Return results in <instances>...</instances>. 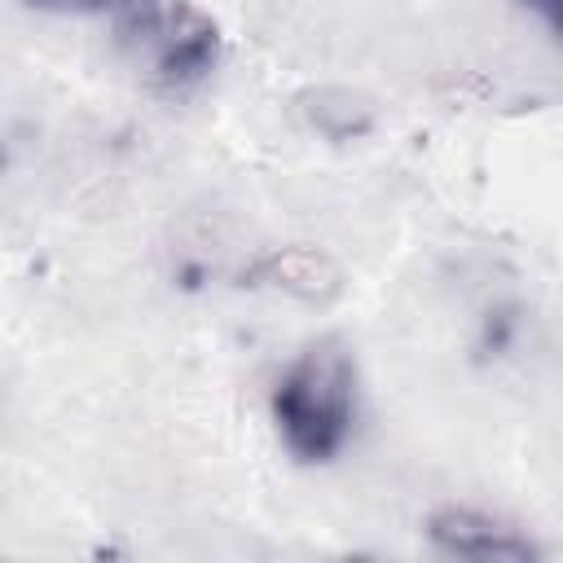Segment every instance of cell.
Returning a JSON list of instances; mask_svg holds the SVG:
<instances>
[{
    "instance_id": "6da1fadb",
    "label": "cell",
    "mask_w": 563,
    "mask_h": 563,
    "mask_svg": "<svg viewBox=\"0 0 563 563\" xmlns=\"http://www.w3.org/2000/svg\"><path fill=\"white\" fill-rule=\"evenodd\" d=\"M273 427L303 466L334 462L356 427V361L339 339L308 343L273 383Z\"/></svg>"
},
{
    "instance_id": "7a4b0ae2",
    "label": "cell",
    "mask_w": 563,
    "mask_h": 563,
    "mask_svg": "<svg viewBox=\"0 0 563 563\" xmlns=\"http://www.w3.org/2000/svg\"><path fill=\"white\" fill-rule=\"evenodd\" d=\"M119 57L158 92H194L220 66L224 40L211 13L194 0H119L114 9Z\"/></svg>"
},
{
    "instance_id": "3957f363",
    "label": "cell",
    "mask_w": 563,
    "mask_h": 563,
    "mask_svg": "<svg viewBox=\"0 0 563 563\" xmlns=\"http://www.w3.org/2000/svg\"><path fill=\"white\" fill-rule=\"evenodd\" d=\"M427 541L444 559H471V563H528L537 559V541L519 532L515 523L471 510V506H444L427 519Z\"/></svg>"
},
{
    "instance_id": "277c9868",
    "label": "cell",
    "mask_w": 563,
    "mask_h": 563,
    "mask_svg": "<svg viewBox=\"0 0 563 563\" xmlns=\"http://www.w3.org/2000/svg\"><path fill=\"white\" fill-rule=\"evenodd\" d=\"M255 286H273V290H286L295 299H308V303H325L330 295H339V268L312 251V246H286V251H273L264 255L255 268H251Z\"/></svg>"
},
{
    "instance_id": "5b68a950",
    "label": "cell",
    "mask_w": 563,
    "mask_h": 563,
    "mask_svg": "<svg viewBox=\"0 0 563 563\" xmlns=\"http://www.w3.org/2000/svg\"><path fill=\"white\" fill-rule=\"evenodd\" d=\"M40 13H101V9H114L119 0H22Z\"/></svg>"
},
{
    "instance_id": "8992f818",
    "label": "cell",
    "mask_w": 563,
    "mask_h": 563,
    "mask_svg": "<svg viewBox=\"0 0 563 563\" xmlns=\"http://www.w3.org/2000/svg\"><path fill=\"white\" fill-rule=\"evenodd\" d=\"M523 9H532L545 26H550V35H559L563 40V0H519Z\"/></svg>"
}]
</instances>
